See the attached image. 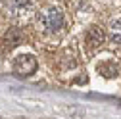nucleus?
I'll return each mask as SVG.
<instances>
[{
  "mask_svg": "<svg viewBox=\"0 0 121 119\" xmlns=\"http://www.w3.org/2000/svg\"><path fill=\"white\" fill-rule=\"evenodd\" d=\"M35 27H37V31L42 37H46V38H60L67 29L65 12L60 6H56V4L44 6L35 16Z\"/></svg>",
  "mask_w": 121,
  "mask_h": 119,
  "instance_id": "f257e3e1",
  "label": "nucleus"
},
{
  "mask_svg": "<svg viewBox=\"0 0 121 119\" xmlns=\"http://www.w3.org/2000/svg\"><path fill=\"white\" fill-rule=\"evenodd\" d=\"M33 0H6L8 16L13 19H27L33 13Z\"/></svg>",
  "mask_w": 121,
  "mask_h": 119,
  "instance_id": "f03ea898",
  "label": "nucleus"
},
{
  "mask_svg": "<svg viewBox=\"0 0 121 119\" xmlns=\"http://www.w3.org/2000/svg\"><path fill=\"white\" fill-rule=\"evenodd\" d=\"M13 71L21 77H29L37 71V58L33 54H21L13 62Z\"/></svg>",
  "mask_w": 121,
  "mask_h": 119,
  "instance_id": "7ed1b4c3",
  "label": "nucleus"
},
{
  "mask_svg": "<svg viewBox=\"0 0 121 119\" xmlns=\"http://www.w3.org/2000/svg\"><path fill=\"white\" fill-rule=\"evenodd\" d=\"M106 42V33L102 31V27L98 25H90L86 29V33H85V46L88 52H94L98 50L102 44Z\"/></svg>",
  "mask_w": 121,
  "mask_h": 119,
  "instance_id": "20e7f679",
  "label": "nucleus"
},
{
  "mask_svg": "<svg viewBox=\"0 0 121 119\" xmlns=\"http://www.w3.org/2000/svg\"><path fill=\"white\" fill-rule=\"evenodd\" d=\"M23 38H25V35H23V31L19 27H10V31L4 35V42H6V46H10V48L21 44Z\"/></svg>",
  "mask_w": 121,
  "mask_h": 119,
  "instance_id": "39448f33",
  "label": "nucleus"
},
{
  "mask_svg": "<svg viewBox=\"0 0 121 119\" xmlns=\"http://www.w3.org/2000/svg\"><path fill=\"white\" fill-rule=\"evenodd\" d=\"M108 38L112 44H121V19H113L108 25Z\"/></svg>",
  "mask_w": 121,
  "mask_h": 119,
  "instance_id": "423d86ee",
  "label": "nucleus"
},
{
  "mask_svg": "<svg viewBox=\"0 0 121 119\" xmlns=\"http://www.w3.org/2000/svg\"><path fill=\"white\" fill-rule=\"evenodd\" d=\"M98 71H100V75L104 73L106 77H115V75H117V67H115L113 64H108V62H106V64H100Z\"/></svg>",
  "mask_w": 121,
  "mask_h": 119,
  "instance_id": "0eeeda50",
  "label": "nucleus"
},
{
  "mask_svg": "<svg viewBox=\"0 0 121 119\" xmlns=\"http://www.w3.org/2000/svg\"><path fill=\"white\" fill-rule=\"evenodd\" d=\"M6 4V0H0V10H2V6Z\"/></svg>",
  "mask_w": 121,
  "mask_h": 119,
  "instance_id": "6e6552de",
  "label": "nucleus"
}]
</instances>
